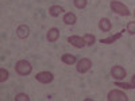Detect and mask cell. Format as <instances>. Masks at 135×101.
<instances>
[{
  "label": "cell",
  "instance_id": "277c9868",
  "mask_svg": "<svg viewBox=\"0 0 135 101\" xmlns=\"http://www.w3.org/2000/svg\"><path fill=\"white\" fill-rule=\"evenodd\" d=\"M91 67H92V61L88 59V58H81L80 61L77 62V65H76L77 72L81 73V74L89 72V70H91Z\"/></svg>",
  "mask_w": 135,
  "mask_h": 101
},
{
  "label": "cell",
  "instance_id": "ba28073f",
  "mask_svg": "<svg viewBox=\"0 0 135 101\" xmlns=\"http://www.w3.org/2000/svg\"><path fill=\"white\" fill-rule=\"evenodd\" d=\"M124 34V30H120L119 32L114 34V35H109L108 38H104V39H100V43L103 44H111V43H115L116 41H119L122 38V35Z\"/></svg>",
  "mask_w": 135,
  "mask_h": 101
},
{
  "label": "cell",
  "instance_id": "ac0fdd59",
  "mask_svg": "<svg viewBox=\"0 0 135 101\" xmlns=\"http://www.w3.org/2000/svg\"><path fill=\"white\" fill-rule=\"evenodd\" d=\"M15 101H30V97L26 93H19L15 96Z\"/></svg>",
  "mask_w": 135,
  "mask_h": 101
},
{
  "label": "cell",
  "instance_id": "5bb4252c",
  "mask_svg": "<svg viewBox=\"0 0 135 101\" xmlns=\"http://www.w3.org/2000/svg\"><path fill=\"white\" fill-rule=\"evenodd\" d=\"M62 12H64V8H62L61 6H51V7L49 8V15L53 16V18L60 16Z\"/></svg>",
  "mask_w": 135,
  "mask_h": 101
},
{
  "label": "cell",
  "instance_id": "44dd1931",
  "mask_svg": "<svg viewBox=\"0 0 135 101\" xmlns=\"http://www.w3.org/2000/svg\"><path fill=\"white\" fill-rule=\"evenodd\" d=\"M131 84L135 86V75H132V80H131Z\"/></svg>",
  "mask_w": 135,
  "mask_h": 101
},
{
  "label": "cell",
  "instance_id": "ffe728a7",
  "mask_svg": "<svg viewBox=\"0 0 135 101\" xmlns=\"http://www.w3.org/2000/svg\"><path fill=\"white\" fill-rule=\"evenodd\" d=\"M0 72H2V77H0V82H4V81H7L8 80V72L6 70V69H2V70H0Z\"/></svg>",
  "mask_w": 135,
  "mask_h": 101
},
{
  "label": "cell",
  "instance_id": "5b68a950",
  "mask_svg": "<svg viewBox=\"0 0 135 101\" xmlns=\"http://www.w3.org/2000/svg\"><path fill=\"white\" fill-rule=\"evenodd\" d=\"M111 75H112V78H115L116 81H120V80H124L126 78L127 72L124 70V67H122V66H114L111 69Z\"/></svg>",
  "mask_w": 135,
  "mask_h": 101
},
{
  "label": "cell",
  "instance_id": "8992f818",
  "mask_svg": "<svg viewBox=\"0 0 135 101\" xmlns=\"http://www.w3.org/2000/svg\"><path fill=\"white\" fill-rule=\"evenodd\" d=\"M35 78H37V81L41 82V84H50L54 80V75L50 72H39L35 75Z\"/></svg>",
  "mask_w": 135,
  "mask_h": 101
},
{
  "label": "cell",
  "instance_id": "6da1fadb",
  "mask_svg": "<svg viewBox=\"0 0 135 101\" xmlns=\"http://www.w3.org/2000/svg\"><path fill=\"white\" fill-rule=\"evenodd\" d=\"M15 72L19 75H28L32 72V65L26 59H20L15 65Z\"/></svg>",
  "mask_w": 135,
  "mask_h": 101
},
{
  "label": "cell",
  "instance_id": "7c38bea8",
  "mask_svg": "<svg viewBox=\"0 0 135 101\" xmlns=\"http://www.w3.org/2000/svg\"><path fill=\"white\" fill-rule=\"evenodd\" d=\"M77 22V16L73 14V12H66L64 15V23L66 26H73L74 23Z\"/></svg>",
  "mask_w": 135,
  "mask_h": 101
},
{
  "label": "cell",
  "instance_id": "9a60e30c",
  "mask_svg": "<svg viewBox=\"0 0 135 101\" xmlns=\"http://www.w3.org/2000/svg\"><path fill=\"white\" fill-rule=\"evenodd\" d=\"M84 41H85L86 46H92V44L96 42V38H95V35H92V34H85V35H84Z\"/></svg>",
  "mask_w": 135,
  "mask_h": 101
},
{
  "label": "cell",
  "instance_id": "e0dca14e",
  "mask_svg": "<svg viewBox=\"0 0 135 101\" xmlns=\"http://www.w3.org/2000/svg\"><path fill=\"white\" fill-rule=\"evenodd\" d=\"M126 31L130 34V35H135V22H130V23L127 24Z\"/></svg>",
  "mask_w": 135,
  "mask_h": 101
},
{
  "label": "cell",
  "instance_id": "2e32d148",
  "mask_svg": "<svg viewBox=\"0 0 135 101\" xmlns=\"http://www.w3.org/2000/svg\"><path fill=\"white\" fill-rule=\"evenodd\" d=\"M74 3V7L78 8V9H84L88 4V0H73Z\"/></svg>",
  "mask_w": 135,
  "mask_h": 101
},
{
  "label": "cell",
  "instance_id": "30bf717a",
  "mask_svg": "<svg viewBox=\"0 0 135 101\" xmlns=\"http://www.w3.org/2000/svg\"><path fill=\"white\" fill-rule=\"evenodd\" d=\"M99 28L103 31V32H108V31H111V28H112L111 20H109L108 18H101L100 22H99Z\"/></svg>",
  "mask_w": 135,
  "mask_h": 101
},
{
  "label": "cell",
  "instance_id": "d6986e66",
  "mask_svg": "<svg viewBox=\"0 0 135 101\" xmlns=\"http://www.w3.org/2000/svg\"><path fill=\"white\" fill-rule=\"evenodd\" d=\"M115 86H119L120 89H132V88H135L132 84H126V82H116L115 84Z\"/></svg>",
  "mask_w": 135,
  "mask_h": 101
},
{
  "label": "cell",
  "instance_id": "9c48e42d",
  "mask_svg": "<svg viewBox=\"0 0 135 101\" xmlns=\"http://www.w3.org/2000/svg\"><path fill=\"white\" fill-rule=\"evenodd\" d=\"M28 35H30V27H28V26L20 24V26L16 28V37H18L19 39H26Z\"/></svg>",
  "mask_w": 135,
  "mask_h": 101
},
{
  "label": "cell",
  "instance_id": "4fadbf2b",
  "mask_svg": "<svg viewBox=\"0 0 135 101\" xmlns=\"http://www.w3.org/2000/svg\"><path fill=\"white\" fill-rule=\"evenodd\" d=\"M61 61L65 63V65H74L76 63V61H77V58L74 57L73 54H62V57H61Z\"/></svg>",
  "mask_w": 135,
  "mask_h": 101
},
{
  "label": "cell",
  "instance_id": "3957f363",
  "mask_svg": "<svg viewBox=\"0 0 135 101\" xmlns=\"http://www.w3.org/2000/svg\"><path fill=\"white\" fill-rule=\"evenodd\" d=\"M107 100L108 101H128V97L126 96L124 92L118 90V89H114V90H111L108 93Z\"/></svg>",
  "mask_w": 135,
  "mask_h": 101
},
{
  "label": "cell",
  "instance_id": "8fae6325",
  "mask_svg": "<svg viewBox=\"0 0 135 101\" xmlns=\"http://www.w3.org/2000/svg\"><path fill=\"white\" fill-rule=\"evenodd\" d=\"M58 38H60V30L55 28V27L49 28V31H47V41L49 42H55Z\"/></svg>",
  "mask_w": 135,
  "mask_h": 101
},
{
  "label": "cell",
  "instance_id": "7a4b0ae2",
  "mask_svg": "<svg viewBox=\"0 0 135 101\" xmlns=\"http://www.w3.org/2000/svg\"><path fill=\"white\" fill-rule=\"evenodd\" d=\"M109 7H111V9L114 11L115 14H118L120 16H128L131 14L128 7L124 6L123 3H120V2H118V0H112V2L109 3Z\"/></svg>",
  "mask_w": 135,
  "mask_h": 101
},
{
  "label": "cell",
  "instance_id": "7402d4cb",
  "mask_svg": "<svg viewBox=\"0 0 135 101\" xmlns=\"http://www.w3.org/2000/svg\"><path fill=\"white\" fill-rule=\"evenodd\" d=\"M134 14H135V12H134Z\"/></svg>",
  "mask_w": 135,
  "mask_h": 101
},
{
  "label": "cell",
  "instance_id": "52a82bcc",
  "mask_svg": "<svg viewBox=\"0 0 135 101\" xmlns=\"http://www.w3.org/2000/svg\"><path fill=\"white\" fill-rule=\"evenodd\" d=\"M68 42H69V43L72 44V46L77 47V49H83L84 46H86L84 38L77 37V35H72V37H69V38H68Z\"/></svg>",
  "mask_w": 135,
  "mask_h": 101
}]
</instances>
